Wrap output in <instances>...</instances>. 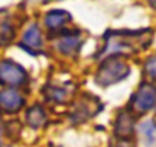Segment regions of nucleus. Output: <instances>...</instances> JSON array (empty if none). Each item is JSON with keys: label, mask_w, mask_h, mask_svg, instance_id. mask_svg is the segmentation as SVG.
<instances>
[{"label": "nucleus", "mask_w": 156, "mask_h": 147, "mask_svg": "<svg viewBox=\"0 0 156 147\" xmlns=\"http://www.w3.org/2000/svg\"><path fill=\"white\" fill-rule=\"evenodd\" d=\"M145 72L152 80H156V56H152L145 63Z\"/></svg>", "instance_id": "nucleus-14"}, {"label": "nucleus", "mask_w": 156, "mask_h": 147, "mask_svg": "<svg viewBox=\"0 0 156 147\" xmlns=\"http://www.w3.org/2000/svg\"><path fill=\"white\" fill-rule=\"evenodd\" d=\"M0 82L10 86H21L27 82V74L18 63L5 59L0 62Z\"/></svg>", "instance_id": "nucleus-3"}, {"label": "nucleus", "mask_w": 156, "mask_h": 147, "mask_svg": "<svg viewBox=\"0 0 156 147\" xmlns=\"http://www.w3.org/2000/svg\"><path fill=\"white\" fill-rule=\"evenodd\" d=\"M81 45H82V38L80 30H63L58 42V49L66 56H71L80 51Z\"/></svg>", "instance_id": "nucleus-6"}, {"label": "nucleus", "mask_w": 156, "mask_h": 147, "mask_svg": "<svg viewBox=\"0 0 156 147\" xmlns=\"http://www.w3.org/2000/svg\"><path fill=\"white\" fill-rule=\"evenodd\" d=\"M138 134L144 147H156V124L154 121H144L138 127Z\"/></svg>", "instance_id": "nucleus-9"}, {"label": "nucleus", "mask_w": 156, "mask_h": 147, "mask_svg": "<svg viewBox=\"0 0 156 147\" xmlns=\"http://www.w3.org/2000/svg\"><path fill=\"white\" fill-rule=\"evenodd\" d=\"M26 121L30 127H33V128H40V127H43L44 124H45L47 115L40 105H34V106H32L29 110H27Z\"/></svg>", "instance_id": "nucleus-12"}, {"label": "nucleus", "mask_w": 156, "mask_h": 147, "mask_svg": "<svg viewBox=\"0 0 156 147\" xmlns=\"http://www.w3.org/2000/svg\"><path fill=\"white\" fill-rule=\"evenodd\" d=\"M23 106V98L15 90L0 91V110L5 113H15Z\"/></svg>", "instance_id": "nucleus-7"}, {"label": "nucleus", "mask_w": 156, "mask_h": 147, "mask_svg": "<svg viewBox=\"0 0 156 147\" xmlns=\"http://www.w3.org/2000/svg\"><path fill=\"white\" fill-rule=\"evenodd\" d=\"M149 30H119V32H110L104 35L105 45L101 51V55H115L125 53L126 51H134L137 49H145V46L151 41Z\"/></svg>", "instance_id": "nucleus-1"}, {"label": "nucleus", "mask_w": 156, "mask_h": 147, "mask_svg": "<svg viewBox=\"0 0 156 147\" xmlns=\"http://www.w3.org/2000/svg\"><path fill=\"white\" fill-rule=\"evenodd\" d=\"M129 72L130 70L126 62L122 60L121 56L115 55V56H110L103 60L96 72L94 80H96L97 85L105 87V86H110L123 80L125 78H127Z\"/></svg>", "instance_id": "nucleus-2"}, {"label": "nucleus", "mask_w": 156, "mask_h": 147, "mask_svg": "<svg viewBox=\"0 0 156 147\" xmlns=\"http://www.w3.org/2000/svg\"><path fill=\"white\" fill-rule=\"evenodd\" d=\"M19 46L29 52L30 55H40L43 52V37H41L40 27L37 23L30 25V27L23 33L22 41L19 42Z\"/></svg>", "instance_id": "nucleus-5"}, {"label": "nucleus", "mask_w": 156, "mask_h": 147, "mask_svg": "<svg viewBox=\"0 0 156 147\" xmlns=\"http://www.w3.org/2000/svg\"><path fill=\"white\" fill-rule=\"evenodd\" d=\"M45 25L49 30H55V32H63V27L67 22L71 21V16L67 11L65 10H52L47 14L45 16Z\"/></svg>", "instance_id": "nucleus-8"}, {"label": "nucleus", "mask_w": 156, "mask_h": 147, "mask_svg": "<svg viewBox=\"0 0 156 147\" xmlns=\"http://www.w3.org/2000/svg\"><path fill=\"white\" fill-rule=\"evenodd\" d=\"M44 94L48 101L54 104H63L69 97V89L66 86H52L48 85L44 89Z\"/></svg>", "instance_id": "nucleus-11"}, {"label": "nucleus", "mask_w": 156, "mask_h": 147, "mask_svg": "<svg viewBox=\"0 0 156 147\" xmlns=\"http://www.w3.org/2000/svg\"><path fill=\"white\" fill-rule=\"evenodd\" d=\"M133 110L145 113L156 105V87L152 83H143L136 94L132 97Z\"/></svg>", "instance_id": "nucleus-4"}, {"label": "nucleus", "mask_w": 156, "mask_h": 147, "mask_svg": "<svg viewBox=\"0 0 156 147\" xmlns=\"http://www.w3.org/2000/svg\"><path fill=\"white\" fill-rule=\"evenodd\" d=\"M115 132L118 136H121L122 139H126L132 135L133 132V117L129 115H122L116 121V128Z\"/></svg>", "instance_id": "nucleus-13"}, {"label": "nucleus", "mask_w": 156, "mask_h": 147, "mask_svg": "<svg viewBox=\"0 0 156 147\" xmlns=\"http://www.w3.org/2000/svg\"><path fill=\"white\" fill-rule=\"evenodd\" d=\"M15 35V30H14V25L11 23L10 16L7 14L0 12V44L5 45L11 40H14Z\"/></svg>", "instance_id": "nucleus-10"}]
</instances>
